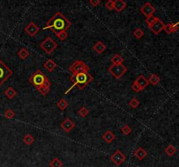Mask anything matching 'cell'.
Listing matches in <instances>:
<instances>
[{"label": "cell", "instance_id": "6da1fadb", "mask_svg": "<svg viewBox=\"0 0 179 167\" xmlns=\"http://www.w3.org/2000/svg\"><path fill=\"white\" fill-rule=\"evenodd\" d=\"M71 25L72 24L67 18L61 12L58 11L48 20L46 25L43 29H49L57 35L61 32H67L71 27Z\"/></svg>", "mask_w": 179, "mask_h": 167}, {"label": "cell", "instance_id": "7a4b0ae2", "mask_svg": "<svg viewBox=\"0 0 179 167\" xmlns=\"http://www.w3.org/2000/svg\"><path fill=\"white\" fill-rule=\"evenodd\" d=\"M70 80L73 82V85L67 90L65 92V94H67L68 92L71 91V90L73 89L74 86H77L79 90L84 89L89 83H91L94 78L92 75H90L89 72H80L75 75H72L70 77Z\"/></svg>", "mask_w": 179, "mask_h": 167}, {"label": "cell", "instance_id": "3957f363", "mask_svg": "<svg viewBox=\"0 0 179 167\" xmlns=\"http://www.w3.org/2000/svg\"><path fill=\"white\" fill-rule=\"evenodd\" d=\"M29 81L33 85H34L36 88H38V87L44 85L45 82L48 81V78L45 77V74L40 70H37L29 78Z\"/></svg>", "mask_w": 179, "mask_h": 167}, {"label": "cell", "instance_id": "277c9868", "mask_svg": "<svg viewBox=\"0 0 179 167\" xmlns=\"http://www.w3.org/2000/svg\"><path fill=\"white\" fill-rule=\"evenodd\" d=\"M69 71L72 72V75H75L80 72H89L90 68L82 60H75L69 67Z\"/></svg>", "mask_w": 179, "mask_h": 167}, {"label": "cell", "instance_id": "5b68a950", "mask_svg": "<svg viewBox=\"0 0 179 167\" xmlns=\"http://www.w3.org/2000/svg\"><path fill=\"white\" fill-rule=\"evenodd\" d=\"M39 47L45 51L47 54H51L53 52V51L58 47L57 43L50 37H47L45 40H43L41 42V44L39 45Z\"/></svg>", "mask_w": 179, "mask_h": 167}, {"label": "cell", "instance_id": "8992f818", "mask_svg": "<svg viewBox=\"0 0 179 167\" xmlns=\"http://www.w3.org/2000/svg\"><path fill=\"white\" fill-rule=\"evenodd\" d=\"M108 71L116 79H119V78H122L123 75L128 71V68L125 66L123 64L112 65L111 66L108 68Z\"/></svg>", "mask_w": 179, "mask_h": 167}, {"label": "cell", "instance_id": "52a82bcc", "mask_svg": "<svg viewBox=\"0 0 179 167\" xmlns=\"http://www.w3.org/2000/svg\"><path fill=\"white\" fill-rule=\"evenodd\" d=\"M12 75V71L0 59V86Z\"/></svg>", "mask_w": 179, "mask_h": 167}, {"label": "cell", "instance_id": "ba28073f", "mask_svg": "<svg viewBox=\"0 0 179 167\" xmlns=\"http://www.w3.org/2000/svg\"><path fill=\"white\" fill-rule=\"evenodd\" d=\"M110 160L112 161L114 165H116L117 166H122L123 163L125 162L126 156L123 154L120 150H117L116 152H114L112 155L110 156Z\"/></svg>", "mask_w": 179, "mask_h": 167}, {"label": "cell", "instance_id": "9c48e42d", "mask_svg": "<svg viewBox=\"0 0 179 167\" xmlns=\"http://www.w3.org/2000/svg\"><path fill=\"white\" fill-rule=\"evenodd\" d=\"M140 11L142 12V14H143L146 18H149L150 16H153V14L155 13L156 9L155 7L150 4V3H145L140 9Z\"/></svg>", "mask_w": 179, "mask_h": 167}, {"label": "cell", "instance_id": "30bf717a", "mask_svg": "<svg viewBox=\"0 0 179 167\" xmlns=\"http://www.w3.org/2000/svg\"><path fill=\"white\" fill-rule=\"evenodd\" d=\"M25 32L28 34L30 37H34L36 36V34L39 32V27L33 22L29 23L26 27L25 28Z\"/></svg>", "mask_w": 179, "mask_h": 167}, {"label": "cell", "instance_id": "8fae6325", "mask_svg": "<svg viewBox=\"0 0 179 167\" xmlns=\"http://www.w3.org/2000/svg\"><path fill=\"white\" fill-rule=\"evenodd\" d=\"M164 25H165L164 23L163 22L161 19L158 18V20H157L155 24H153L149 27V29H150L154 33L156 34V35H158L162 31H163Z\"/></svg>", "mask_w": 179, "mask_h": 167}, {"label": "cell", "instance_id": "7c38bea8", "mask_svg": "<svg viewBox=\"0 0 179 167\" xmlns=\"http://www.w3.org/2000/svg\"><path fill=\"white\" fill-rule=\"evenodd\" d=\"M60 127L66 132H70L74 127H75V124L73 122L70 118H65V120L60 124Z\"/></svg>", "mask_w": 179, "mask_h": 167}, {"label": "cell", "instance_id": "4fadbf2b", "mask_svg": "<svg viewBox=\"0 0 179 167\" xmlns=\"http://www.w3.org/2000/svg\"><path fill=\"white\" fill-rule=\"evenodd\" d=\"M134 82L141 87V89L142 90H144L146 87L149 85L148 79H147L143 75H140L138 78H136V80H135Z\"/></svg>", "mask_w": 179, "mask_h": 167}, {"label": "cell", "instance_id": "5bb4252c", "mask_svg": "<svg viewBox=\"0 0 179 167\" xmlns=\"http://www.w3.org/2000/svg\"><path fill=\"white\" fill-rule=\"evenodd\" d=\"M127 6V4L125 1L123 0H115L114 1V10L117 11V12H121L123 11Z\"/></svg>", "mask_w": 179, "mask_h": 167}, {"label": "cell", "instance_id": "9a60e30c", "mask_svg": "<svg viewBox=\"0 0 179 167\" xmlns=\"http://www.w3.org/2000/svg\"><path fill=\"white\" fill-rule=\"evenodd\" d=\"M115 138H116L115 135L111 131H106V132L102 135V139L108 144L112 143L113 141L115 139Z\"/></svg>", "mask_w": 179, "mask_h": 167}, {"label": "cell", "instance_id": "2e32d148", "mask_svg": "<svg viewBox=\"0 0 179 167\" xmlns=\"http://www.w3.org/2000/svg\"><path fill=\"white\" fill-rule=\"evenodd\" d=\"M43 66L45 70H47V71L52 72L57 67V64L53 59H47V61H45V63H44Z\"/></svg>", "mask_w": 179, "mask_h": 167}, {"label": "cell", "instance_id": "e0dca14e", "mask_svg": "<svg viewBox=\"0 0 179 167\" xmlns=\"http://www.w3.org/2000/svg\"><path fill=\"white\" fill-rule=\"evenodd\" d=\"M134 157L138 159V160H143V158H145L147 156V152L143 148V147H139L138 149L135 150L134 152Z\"/></svg>", "mask_w": 179, "mask_h": 167}, {"label": "cell", "instance_id": "ac0fdd59", "mask_svg": "<svg viewBox=\"0 0 179 167\" xmlns=\"http://www.w3.org/2000/svg\"><path fill=\"white\" fill-rule=\"evenodd\" d=\"M93 49H94L98 54H101V53L106 50V45H104L101 41H98L95 45L93 46Z\"/></svg>", "mask_w": 179, "mask_h": 167}, {"label": "cell", "instance_id": "d6986e66", "mask_svg": "<svg viewBox=\"0 0 179 167\" xmlns=\"http://www.w3.org/2000/svg\"><path fill=\"white\" fill-rule=\"evenodd\" d=\"M4 95L9 99H13L15 96H17V94H18V92H17V90L14 89V88H12V87H8L7 89L4 90Z\"/></svg>", "mask_w": 179, "mask_h": 167}, {"label": "cell", "instance_id": "ffe728a7", "mask_svg": "<svg viewBox=\"0 0 179 167\" xmlns=\"http://www.w3.org/2000/svg\"><path fill=\"white\" fill-rule=\"evenodd\" d=\"M148 81H149V84L154 85V86H156V85H157L160 83L161 79H160V78L157 76V74H152V75L149 77V78L148 79Z\"/></svg>", "mask_w": 179, "mask_h": 167}, {"label": "cell", "instance_id": "44dd1931", "mask_svg": "<svg viewBox=\"0 0 179 167\" xmlns=\"http://www.w3.org/2000/svg\"><path fill=\"white\" fill-rule=\"evenodd\" d=\"M18 56H19L22 60H25V59H26V58L30 56V51H29L27 49H25V48H22V49H20V50L18 51Z\"/></svg>", "mask_w": 179, "mask_h": 167}, {"label": "cell", "instance_id": "7402d4cb", "mask_svg": "<svg viewBox=\"0 0 179 167\" xmlns=\"http://www.w3.org/2000/svg\"><path fill=\"white\" fill-rule=\"evenodd\" d=\"M49 166L50 167H62L63 163L59 157H54L49 162Z\"/></svg>", "mask_w": 179, "mask_h": 167}, {"label": "cell", "instance_id": "603a6c76", "mask_svg": "<svg viewBox=\"0 0 179 167\" xmlns=\"http://www.w3.org/2000/svg\"><path fill=\"white\" fill-rule=\"evenodd\" d=\"M123 61H124V58L120 54H115V55L113 56L112 58H111V62H112L113 65L123 64Z\"/></svg>", "mask_w": 179, "mask_h": 167}, {"label": "cell", "instance_id": "cb8c5ba5", "mask_svg": "<svg viewBox=\"0 0 179 167\" xmlns=\"http://www.w3.org/2000/svg\"><path fill=\"white\" fill-rule=\"evenodd\" d=\"M164 152H165V153L168 155V156L171 157L173 156L176 152H177V149L173 146V145H168L166 148H165V150H164Z\"/></svg>", "mask_w": 179, "mask_h": 167}, {"label": "cell", "instance_id": "d4e9b609", "mask_svg": "<svg viewBox=\"0 0 179 167\" xmlns=\"http://www.w3.org/2000/svg\"><path fill=\"white\" fill-rule=\"evenodd\" d=\"M23 141L25 145H31L34 142V138L31 135V134H26L24 138H23Z\"/></svg>", "mask_w": 179, "mask_h": 167}, {"label": "cell", "instance_id": "484cf974", "mask_svg": "<svg viewBox=\"0 0 179 167\" xmlns=\"http://www.w3.org/2000/svg\"><path fill=\"white\" fill-rule=\"evenodd\" d=\"M57 106H58L59 109H60L61 111H64L67 106H68V103H67V101L65 100L64 99H59V100L58 101Z\"/></svg>", "mask_w": 179, "mask_h": 167}, {"label": "cell", "instance_id": "4316f807", "mask_svg": "<svg viewBox=\"0 0 179 167\" xmlns=\"http://www.w3.org/2000/svg\"><path fill=\"white\" fill-rule=\"evenodd\" d=\"M157 20H158V18H157V17H155V16L153 15V16H150V17L147 18L145 21L146 23H147V24H148V26H149V28L153 24H155V23L157 22Z\"/></svg>", "mask_w": 179, "mask_h": 167}, {"label": "cell", "instance_id": "83f0119b", "mask_svg": "<svg viewBox=\"0 0 179 167\" xmlns=\"http://www.w3.org/2000/svg\"><path fill=\"white\" fill-rule=\"evenodd\" d=\"M37 90H39V92L41 95L45 96L46 94L49 93V91H50V87H47V86H45V85H42V86H40V87H38Z\"/></svg>", "mask_w": 179, "mask_h": 167}, {"label": "cell", "instance_id": "f1b7e54d", "mask_svg": "<svg viewBox=\"0 0 179 167\" xmlns=\"http://www.w3.org/2000/svg\"><path fill=\"white\" fill-rule=\"evenodd\" d=\"M133 34H134V38H135L136 39H140V38H142L143 37L144 32H143V31L142 29H140V28H137V29H135V30H134Z\"/></svg>", "mask_w": 179, "mask_h": 167}, {"label": "cell", "instance_id": "f546056e", "mask_svg": "<svg viewBox=\"0 0 179 167\" xmlns=\"http://www.w3.org/2000/svg\"><path fill=\"white\" fill-rule=\"evenodd\" d=\"M88 112H89V111L88 110L87 107L82 106V107L79 110L78 114L79 116H80V117H82V118H85V117H87V116L88 115Z\"/></svg>", "mask_w": 179, "mask_h": 167}, {"label": "cell", "instance_id": "4dcf8cb0", "mask_svg": "<svg viewBox=\"0 0 179 167\" xmlns=\"http://www.w3.org/2000/svg\"><path fill=\"white\" fill-rule=\"evenodd\" d=\"M4 117L8 119H11L15 117V112L11 109H7L6 111H4Z\"/></svg>", "mask_w": 179, "mask_h": 167}, {"label": "cell", "instance_id": "1f68e13d", "mask_svg": "<svg viewBox=\"0 0 179 167\" xmlns=\"http://www.w3.org/2000/svg\"><path fill=\"white\" fill-rule=\"evenodd\" d=\"M121 132L124 135H128V134H130L132 132V129L128 124H125V125H123V127L121 128Z\"/></svg>", "mask_w": 179, "mask_h": 167}, {"label": "cell", "instance_id": "d6a6232c", "mask_svg": "<svg viewBox=\"0 0 179 167\" xmlns=\"http://www.w3.org/2000/svg\"><path fill=\"white\" fill-rule=\"evenodd\" d=\"M56 36H57V38H58L59 40H61V41H64V40H66V39H67L68 34H67V32H59V33L57 34Z\"/></svg>", "mask_w": 179, "mask_h": 167}, {"label": "cell", "instance_id": "836d02e7", "mask_svg": "<svg viewBox=\"0 0 179 167\" xmlns=\"http://www.w3.org/2000/svg\"><path fill=\"white\" fill-rule=\"evenodd\" d=\"M139 104H140V102L137 100L135 98H133V99H131V101L129 102V105H130L132 108H134V109L137 108V107L139 106Z\"/></svg>", "mask_w": 179, "mask_h": 167}, {"label": "cell", "instance_id": "e575fe53", "mask_svg": "<svg viewBox=\"0 0 179 167\" xmlns=\"http://www.w3.org/2000/svg\"><path fill=\"white\" fill-rule=\"evenodd\" d=\"M163 31L168 34L172 33V24H165L164 28H163Z\"/></svg>", "mask_w": 179, "mask_h": 167}, {"label": "cell", "instance_id": "d590c367", "mask_svg": "<svg viewBox=\"0 0 179 167\" xmlns=\"http://www.w3.org/2000/svg\"><path fill=\"white\" fill-rule=\"evenodd\" d=\"M105 6L108 10H114V1L113 0H108V2H106Z\"/></svg>", "mask_w": 179, "mask_h": 167}, {"label": "cell", "instance_id": "8d00e7d4", "mask_svg": "<svg viewBox=\"0 0 179 167\" xmlns=\"http://www.w3.org/2000/svg\"><path fill=\"white\" fill-rule=\"evenodd\" d=\"M132 90H134V92H140L141 90H143L141 89V87L135 82H134L133 85H132Z\"/></svg>", "mask_w": 179, "mask_h": 167}, {"label": "cell", "instance_id": "74e56055", "mask_svg": "<svg viewBox=\"0 0 179 167\" xmlns=\"http://www.w3.org/2000/svg\"><path fill=\"white\" fill-rule=\"evenodd\" d=\"M89 4L92 6L96 7V6H98L101 4V0H90Z\"/></svg>", "mask_w": 179, "mask_h": 167}]
</instances>
